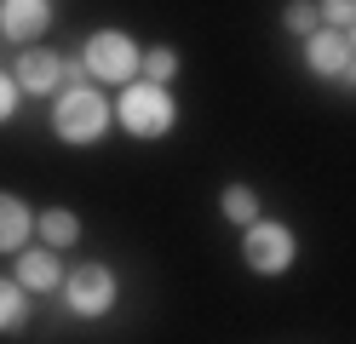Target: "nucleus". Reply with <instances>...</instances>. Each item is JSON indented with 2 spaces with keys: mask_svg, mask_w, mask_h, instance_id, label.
Returning a JSON list of instances; mask_svg holds the SVG:
<instances>
[{
  "mask_svg": "<svg viewBox=\"0 0 356 344\" xmlns=\"http://www.w3.org/2000/svg\"><path fill=\"white\" fill-rule=\"evenodd\" d=\"M52 132H58V144H70V149H92L109 138V126H115V98H109L104 86L92 81H63V92L52 98Z\"/></svg>",
  "mask_w": 356,
  "mask_h": 344,
  "instance_id": "1",
  "label": "nucleus"
},
{
  "mask_svg": "<svg viewBox=\"0 0 356 344\" xmlns=\"http://www.w3.org/2000/svg\"><path fill=\"white\" fill-rule=\"evenodd\" d=\"M115 126L138 144H161V138L178 126V98L172 86H155V81H127L121 98H115Z\"/></svg>",
  "mask_w": 356,
  "mask_h": 344,
  "instance_id": "2",
  "label": "nucleus"
},
{
  "mask_svg": "<svg viewBox=\"0 0 356 344\" xmlns=\"http://www.w3.org/2000/svg\"><path fill=\"white\" fill-rule=\"evenodd\" d=\"M138 58H144V46L132 40L127 29H92L81 40V69L92 75V86H127V81H138Z\"/></svg>",
  "mask_w": 356,
  "mask_h": 344,
  "instance_id": "3",
  "label": "nucleus"
},
{
  "mask_svg": "<svg viewBox=\"0 0 356 344\" xmlns=\"http://www.w3.org/2000/svg\"><path fill=\"white\" fill-rule=\"evenodd\" d=\"M299 259V236H293V224H282V218H259L241 229V264H248L259 281H276V275H287Z\"/></svg>",
  "mask_w": 356,
  "mask_h": 344,
  "instance_id": "4",
  "label": "nucleus"
},
{
  "mask_svg": "<svg viewBox=\"0 0 356 344\" xmlns=\"http://www.w3.org/2000/svg\"><path fill=\"white\" fill-rule=\"evenodd\" d=\"M63 310L81 316V321H104L109 310H115V298H121V281H115V270H109L104 259H86V264H70V275H63Z\"/></svg>",
  "mask_w": 356,
  "mask_h": 344,
  "instance_id": "5",
  "label": "nucleus"
},
{
  "mask_svg": "<svg viewBox=\"0 0 356 344\" xmlns=\"http://www.w3.org/2000/svg\"><path fill=\"white\" fill-rule=\"evenodd\" d=\"M12 81L24 86V98H58L63 81H70V58L52 52V46H24L12 58Z\"/></svg>",
  "mask_w": 356,
  "mask_h": 344,
  "instance_id": "6",
  "label": "nucleus"
},
{
  "mask_svg": "<svg viewBox=\"0 0 356 344\" xmlns=\"http://www.w3.org/2000/svg\"><path fill=\"white\" fill-rule=\"evenodd\" d=\"M305 69H310L316 81H339V86H345V75L356 69V46H350V35L322 23V29L305 40Z\"/></svg>",
  "mask_w": 356,
  "mask_h": 344,
  "instance_id": "7",
  "label": "nucleus"
},
{
  "mask_svg": "<svg viewBox=\"0 0 356 344\" xmlns=\"http://www.w3.org/2000/svg\"><path fill=\"white\" fill-rule=\"evenodd\" d=\"M52 29V0H0V35H6L17 52L40 46V35Z\"/></svg>",
  "mask_w": 356,
  "mask_h": 344,
  "instance_id": "8",
  "label": "nucleus"
},
{
  "mask_svg": "<svg viewBox=\"0 0 356 344\" xmlns=\"http://www.w3.org/2000/svg\"><path fill=\"white\" fill-rule=\"evenodd\" d=\"M35 241V206L17 190H0V259H17Z\"/></svg>",
  "mask_w": 356,
  "mask_h": 344,
  "instance_id": "9",
  "label": "nucleus"
},
{
  "mask_svg": "<svg viewBox=\"0 0 356 344\" xmlns=\"http://www.w3.org/2000/svg\"><path fill=\"white\" fill-rule=\"evenodd\" d=\"M17 281H24V293H40V298H47V293H58L63 287V275H70V270H63V259H58V252L52 247H24V252H17Z\"/></svg>",
  "mask_w": 356,
  "mask_h": 344,
  "instance_id": "10",
  "label": "nucleus"
},
{
  "mask_svg": "<svg viewBox=\"0 0 356 344\" xmlns=\"http://www.w3.org/2000/svg\"><path fill=\"white\" fill-rule=\"evenodd\" d=\"M35 236H40V247L70 252V247L86 236V224L75 218V206H40V213H35Z\"/></svg>",
  "mask_w": 356,
  "mask_h": 344,
  "instance_id": "11",
  "label": "nucleus"
},
{
  "mask_svg": "<svg viewBox=\"0 0 356 344\" xmlns=\"http://www.w3.org/2000/svg\"><path fill=\"white\" fill-rule=\"evenodd\" d=\"M218 218H225L230 229H248V224H259V218H264V201H259V190H253V183H225V190H218Z\"/></svg>",
  "mask_w": 356,
  "mask_h": 344,
  "instance_id": "12",
  "label": "nucleus"
},
{
  "mask_svg": "<svg viewBox=\"0 0 356 344\" xmlns=\"http://www.w3.org/2000/svg\"><path fill=\"white\" fill-rule=\"evenodd\" d=\"M24 321H29V293H24V281H17V275H0V338L17 333Z\"/></svg>",
  "mask_w": 356,
  "mask_h": 344,
  "instance_id": "13",
  "label": "nucleus"
},
{
  "mask_svg": "<svg viewBox=\"0 0 356 344\" xmlns=\"http://www.w3.org/2000/svg\"><path fill=\"white\" fill-rule=\"evenodd\" d=\"M178 69H184V58H178V46H144L138 58V81H155V86H172Z\"/></svg>",
  "mask_w": 356,
  "mask_h": 344,
  "instance_id": "14",
  "label": "nucleus"
},
{
  "mask_svg": "<svg viewBox=\"0 0 356 344\" xmlns=\"http://www.w3.org/2000/svg\"><path fill=\"white\" fill-rule=\"evenodd\" d=\"M282 29H287V35H299V40H310V35L322 29L316 0H287V6H282Z\"/></svg>",
  "mask_w": 356,
  "mask_h": 344,
  "instance_id": "15",
  "label": "nucleus"
},
{
  "mask_svg": "<svg viewBox=\"0 0 356 344\" xmlns=\"http://www.w3.org/2000/svg\"><path fill=\"white\" fill-rule=\"evenodd\" d=\"M316 12H322L327 29H350L356 23V0H316Z\"/></svg>",
  "mask_w": 356,
  "mask_h": 344,
  "instance_id": "16",
  "label": "nucleus"
},
{
  "mask_svg": "<svg viewBox=\"0 0 356 344\" xmlns=\"http://www.w3.org/2000/svg\"><path fill=\"white\" fill-rule=\"evenodd\" d=\"M17 104H24V86L12 81V69H0V126H12Z\"/></svg>",
  "mask_w": 356,
  "mask_h": 344,
  "instance_id": "17",
  "label": "nucleus"
},
{
  "mask_svg": "<svg viewBox=\"0 0 356 344\" xmlns=\"http://www.w3.org/2000/svg\"><path fill=\"white\" fill-rule=\"evenodd\" d=\"M345 35H350V46H356V23H350V29H345Z\"/></svg>",
  "mask_w": 356,
  "mask_h": 344,
  "instance_id": "18",
  "label": "nucleus"
}]
</instances>
